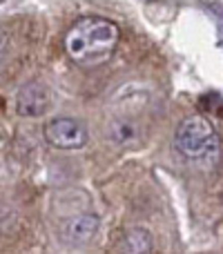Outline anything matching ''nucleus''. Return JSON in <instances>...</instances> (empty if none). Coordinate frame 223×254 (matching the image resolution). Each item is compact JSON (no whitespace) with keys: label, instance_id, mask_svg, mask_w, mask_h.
I'll return each mask as SVG.
<instances>
[{"label":"nucleus","instance_id":"f257e3e1","mask_svg":"<svg viewBox=\"0 0 223 254\" xmlns=\"http://www.w3.org/2000/svg\"><path fill=\"white\" fill-rule=\"evenodd\" d=\"M121 31L112 20L101 16H85L65 34V52L78 67L105 65L118 47Z\"/></svg>","mask_w":223,"mask_h":254},{"label":"nucleus","instance_id":"f03ea898","mask_svg":"<svg viewBox=\"0 0 223 254\" xmlns=\"http://www.w3.org/2000/svg\"><path fill=\"white\" fill-rule=\"evenodd\" d=\"M174 147L183 158L199 165L206 163H215L219 156V134H217L215 125L206 119V116H188L174 134Z\"/></svg>","mask_w":223,"mask_h":254},{"label":"nucleus","instance_id":"7ed1b4c3","mask_svg":"<svg viewBox=\"0 0 223 254\" xmlns=\"http://www.w3.org/2000/svg\"><path fill=\"white\" fill-rule=\"evenodd\" d=\"M45 140L56 149H78L87 143V127L70 116L52 119L45 125Z\"/></svg>","mask_w":223,"mask_h":254},{"label":"nucleus","instance_id":"20e7f679","mask_svg":"<svg viewBox=\"0 0 223 254\" xmlns=\"http://www.w3.org/2000/svg\"><path fill=\"white\" fill-rule=\"evenodd\" d=\"M49 103H52V94L49 87L40 80H31L25 83L20 87L16 96V112L25 119H38L45 112L49 110Z\"/></svg>","mask_w":223,"mask_h":254},{"label":"nucleus","instance_id":"39448f33","mask_svg":"<svg viewBox=\"0 0 223 254\" xmlns=\"http://www.w3.org/2000/svg\"><path fill=\"white\" fill-rule=\"evenodd\" d=\"M98 228H101V221L94 214H78L72 216V219L63 221V239H65L70 246H87L94 237H96Z\"/></svg>","mask_w":223,"mask_h":254},{"label":"nucleus","instance_id":"423d86ee","mask_svg":"<svg viewBox=\"0 0 223 254\" xmlns=\"http://www.w3.org/2000/svg\"><path fill=\"white\" fill-rule=\"evenodd\" d=\"M107 136H110L112 145H116V147H132V145L139 143L141 129L134 119L118 116V119H112L110 125H107Z\"/></svg>","mask_w":223,"mask_h":254},{"label":"nucleus","instance_id":"0eeeda50","mask_svg":"<svg viewBox=\"0 0 223 254\" xmlns=\"http://www.w3.org/2000/svg\"><path fill=\"white\" fill-rule=\"evenodd\" d=\"M118 250L121 252H154V237L149 234V230L145 228H132L123 234L121 243H118Z\"/></svg>","mask_w":223,"mask_h":254},{"label":"nucleus","instance_id":"6e6552de","mask_svg":"<svg viewBox=\"0 0 223 254\" xmlns=\"http://www.w3.org/2000/svg\"><path fill=\"white\" fill-rule=\"evenodd\" d=\"M0 63H2V45H0Z\"/></svg>","mask_w":223,"mask_h":254}]
</instances>
